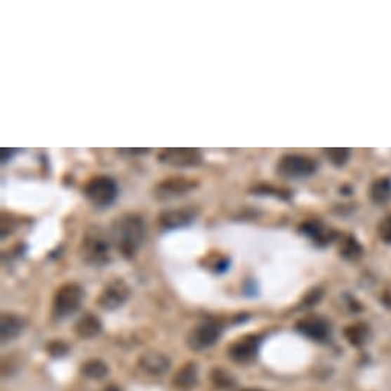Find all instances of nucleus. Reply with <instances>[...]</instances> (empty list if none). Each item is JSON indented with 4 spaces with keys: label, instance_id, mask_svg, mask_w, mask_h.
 <instances>
[{
    "label": "nucleus",
    "instance_id": "nucleus-12",
    "mask_svg": "<svg viewBox=\"0 0 391 391\" xmlns=\"http://www.w3.org/2000/svg\"><path fill=\"white\" fill-rule=\"evenodd\" d=\"M195 183L185 178H171L164 180L163 183L157 186L155 189V197L158 198H172V197H180L189 192L190 189H194Z\"/></svg>",
    "mask_w": 391,
    "mask_h": 391
},
{
    "label": "nucleus",
    "instance_id": "nucleus-11",
    "mask_svg": "<svg viewBox=\"0 0 391 391\" xmlns=\"http://www.w3.org/2000/svg\"><path fill=\"white\" fill-rule=\"evenodd\" d=\"M107 255V243L100 237H88L83 243V256L91 264L100 265L106 263Z\"/></svg>",
    "mask_w": 391,
    "mask_h": 391
},
{
    "label": "nucleus",
    "instance_id": "nucleus-26",
    "mask_svg": "<svg viewBox=\"0 0 391 391\" xmlns=\"http://www.w3.org/2000/svg\"><path fill=\"white\" fill-rule=\"evenodd\" d=\"M102 391H121L119 387H115V385H110V387H106L103 388Z\"/></svg>",
    "mask_w": 391,
    "mask_h": 391
},
{
    "label": "nucleus",
    "instance_id": "nucleus-3",
    "mask_svg": "<svg viewBox=\"0 0 391 391\" xmlns=\"http://www.w3.org/2000/svg\"><path fill=\"white\" fill-rule=\"evenodd\" d=\"M83 290L79 284H65L62 286L54 296L53 312L57 318H68L74 314L81 304Z\"/></svg>",
    "mask_w": 391,
    "mask_h": 391
},
{
    "label": "nucleus",
    "instance_id": "nucleus-19",
    "mask_svg": "<svg viewBox=\"0 0 391 391\" xmlns=\"http://www.w3.org/2000/svg\"><path fill=\"white\" fill-rule=\"evenodd\" d=\"M369 333H370V330L367 326H365V324L357 322V324H353V326H350V327H347L345 338L348 339V343H350L352 345L359 347L369 339Z\"/></svg>",
    "mask_w": 391,
    "mask_h": 391
},
{
    "label": "nucleus",
    "instance_id": "nucleus-24",
    "mask_svg": "<svg viewBox=\"0 0 391 391\" xmlns=\"http://www.w3.org/2000/svg\"><path fill=\"white\" fill-rule=\"evenodd\" d=\"M379 237L385 241V243H391V215L380 223L379 226Z\"/></svg>",
    "mask_w": 391,
    "mask_h": 391
},
{
    "label": "nucleus",
    "instance_id": "nucleus-7",
    "mask_svg": "<svg viewBox=\"0 0 391 391\" xmlns=\"http://www.w3.org/2000/svg\"><path fill=\"white\" fill-rule=\"evenodd\" d=\"M158 160L164 164L177 166V168H189V166H197L201 163V154L197 149L171 147L163 149L160 155H158Z\"/></svg>",
    "mask_w": 391,
    "mask_h": 391
},
{
    "label": "nucleus",
    "instance_id": "nucleus-5",
    "mask_svg": "<svg viewBox=\"0 0 391 391\" xmlns=\"http://www.w3.org/2000/svg\"><path fill=\"white\" fill-rule=\"evenodd\" d=\"M221 326L215 321H206L198 324L195 329L190 330L187 336V344L195 352L206 350V348L212 347L218 338L221 336Z\"/></svg>",
    "mask_w": 391,
    "mask_h": 391
},
{
    "label": "nucleus",
    "instance_id": "nucleus-22",
    "mask_svg": "<svg viewBox=\"0 0 391 391\" xmlns=\"http://www.w3.org/2000/svg\"><path fill=\"white\" fill-rule=\"evenodd\" d=\"M326 154L329 160L336 166H343L348 160V157H350V151H348V149H340V147L326 149Z\"/></svg>",
    "mask_w": 391,
    "mask_h": 391
},
{
    "label": "nucleus",
    "instance_id": "nucleus-6",
    "mask_svg": "<svg viewBox=\"0 0 391 391\" xmlns=\"http://www.w3.org/2000/svg\"><path fill=\"white\" fill-rule=\"evenodd\" d=\"M131 295V289L126 282L121 279H115L111 284H107L105 290L100 293L97 304L103 310H117L124 303L128 301Z\"/></svg>",
    "mask_w": 391,
    "mask_h": 391
},
{
    "label": "nucleus",
    "instance_id": "nucleus-20",
    "mask_svg": "<svg viewBox=\"0 0 391 391\" xmlns=\"http://www.w3.org/2000/svg\"><path fill=\"white\" fill-rule=\"evenodd\" d=\"M81 373L89 379H103L107 374V365L100 359L88 361L81 367Z\"/></svg>",
    "mask_w": 391,
    "mask_h": 391
},
{
    "label": "nucleus",
    "instance_id": "nucleus-16",
    "mask_svg": "<svg viewBox=\"0 0 391 391\" xmlns=\"http://www.w3.org/2000/svg\"><path fill=\"white\" fill-rule=\"evenodd\" d=\"M301 229H303V234L310 237L314 243H318V244H327L333 238H335V232H333L331 229H327L326 226H322V223H319V221L305 223Z\"/></svg>",
    "mask_w": 391,
    "mask_h": 391
},
{
    "label": "nucleus",
    "instance_id": "nucleus-25",
    "mask_svg": "<svg viewBox=\"0 0 391 391\" xmlns=\"http://www.w3.org/2000/svg\"><path fill=\"white\" fill-rule=\"evenodd\" d=\"M48 352L53 356H63L68 353V345L63 344L62 340H54V343L48 345Z\"/></svg>",
    "mask_w": 391,
    "mask_h": 391
},
{
    "label": "nucleus",
    "instance_id": "nucleus-15",
    "mask_svg": "<svg viewBox=\"0 0 391 391\" xmlns=\"http://www.w3.org/2000/svg\"><path fill=\"white\" fill-rule=\"evenodd\" d=\"M102 329H103L102 321H100L97 316L91 314V313L81 316L76 324V333L83 339L95 338L98 333L102 331Z\"/></svg>",
    "mask_w": 391,
    "mask_h": 391
},
{
    "label": "nucleus",
    "instance_id": "nucleus-23",
    "mask_svg": "<svg viewBox=\"0 0 391 391\" xmlns=\"http://www.w3.org/2000/svg\"><path fill=\"white\" fill-rule=\"evenodd\" d=\"M212 379L215 382V385H218V387H223V388H226V387H234L235 385V379L234 376H232L230 373H227L226 370H213L212 373Z\"/></svg>",
    "mask_w": 391,
    "mask_h": 391
},
{
    "label": "nucleus",
    "instance_id": "nucleus-13",
    "mask_svg": "<svg viewBox=\"0 0 391 391\" xmlns=\"http://www.w3.org/2000/svg\"><path fill=\"white\" fill-rule=\"evenodd\" d=\"M194 212L190 209H177V211H168L160 215V226L163 229H178L183 226H187L194 221Z\"/></svg>",
    "mask_w": 391,
    "mask_h": 391
},
{
    "label": "nucleus",
    "instance_id": "nucleus-2",
    "mask_svg": "<svg viewBox=\"0 0 391 391\" xmlns=\"http://www.w3.org/2000/svg\"><path fill=\"white\" fill-rule=\"evenodd\" d=\"M83 194L97 207L111 206L119 195V187L110 177H95L85 186Z\"/></svg>",
    "mask_w": 391,
    "mask_h": 391
},
{
    "label": "nucleus",
    "instance_id": "nucleus-8",
    "mask_svg": "<svg viewBox=\"0 0 391 391\" xmlns=\"http://www.w3.org/2000/svg\"><path fill=\"white\" fill-rule=\"evenodd\" d=\"M260 344H261V338L258 335H246L243 338L237 339L235 343L229 347L230 359L241 364H247L253 361L258 354V350H260Z\"/></svg>",
    "mask_w": 391,
    "mask_h": 391
},
{
    "label": "nucleus",
    "instance_id": "nucleus-14",
    "mask_svg": "<svg viewBox=\"0 0 391 391\" xmlns=\"http://www.w3.org/2000/svg\"><path fill=\"white\" fill-rule=\"evenodd\" d=\"M25 322L19 314L13 313H5L2 314V339L4 343L8 340H13L15 338L20 336V333L23 331Z\"/></svg>",
    "mask_w": 391,
    "mask_h": 391
},
{
    "label": "nucleus",
    "instance_id": "nucleus-9",
    "mask_svg": "<svg viewBox=\"0 0 391 391\" xmlns=\"http://www.w3.org/2000/svg\"><path fill=\"white\" fill-rule=\"evenodd\" d=\"M296 329L301 335L310 338L313 340H319V343L321 340H326L330 335L329 322L324 318H321V316H316V314L305 316V318L299 319L296 324Z\"/></svg>",
    "mask_w": 391,
    "mask_h": 391
},
{
    "label": "nucleus",
    "instance_id": "nucleus-27",
    "mask_svg": "<svg viewBox=\"0 0 391 391\" xmlns=\"http://www.w3.org/2000/svg\"><path fill=\"white\" fill-rule=\"evenodd\" d=\"M244 391H263V390H258V388H247Z\"/></svg>",
    "mask_w": 391,
    "mask_h": 391
},
{
    "label": "nucleus",
    "instance_id": "nucleus-17",
    "mask_svg": "<svg viewBox=\"0 0 391 391\" xmlns=\"http://www.w3.org/2000/svg\"><path fill=\"white\" fill-rule=\"evenodd\" d=\"M197 380H198L197 364L189 362L185 365V367L178 370L175 378H173V384H175V387H178V388L189 390L197 384Z\"/></svg>",
    "mask_w": 391,
    "mask_h": 391
},
{
    "label": "nucleus",
    "instance_id": "nucleus-21",
    "mask_svg": "<svg viewBox=\"0 0 391 391\" xmlns=\"http://www.w3.org/2000/svg\"><path fill=\"white\" fill-rule=\"evenodd\" d=\"M340 252H343V256L348 258V260H356V258L361 256L362 247L354 238L348 237L343 243V246H340Z\"/></svg>",
    "mask_w": 391,
    "mask_h": 391
},
{
    "label": "nucleus",
    "instance_id": "nucleus-18",
    "mask_svg": "<svg viewBox=\"0 0 391 391\" xmlns=\"http://www.w3.org/2000/svg\"><path fill=\"white\" fill-rule=\"evenodd\" d=\"M370 197L374 203L385 204L391 199V180L379 178L370 187Z\"/></svg>",
    "mask_w": 391,
    "mask_h": 391
},
{
    "label": "nucleus",
    "instance_id": "nucleus-4",
    "mask_svg": "<svg viewBox=\"0 0 391 391\" xmlns=\"http://www.w3.org/2000/svg\"><path fill=\"white\" fill-rule=\"evenodd\" d=\"M314 160L307 155H284L278 161V173L287 178H304L316 171Z\"/></svg>",
    "mask_w": 391,
    "mask_h": 391
},
{
    "label": "nucleus",
    "instance_id": "nucleus-1",
    "mask_svg": "<svg viewBox=\"0 0 391 391\" xmlns=\"http://www.w3.org/2000/svg\"><path fill=\"white\" fill-rule=\"evenodd\" d=\"M145 223L140 216L124 215L112 224V239L119 251L126 256H134L145 238Z\"/></svg>",
    "mask_w": 391,
    "mask_h": 391
},
{
    "label": "nucleus",
    "instance_id": "nucleus-10",
    "mask_svg": "<svg viewBox=\"0 0 391 391\" xmlns=\"http://www.w3.org/2000/svg\"><path fill=\"white\" fill-rule=\"evenodd\" d=\"M138 365L143 369L146 373L152 374V376H161L171 367V361L168 356L158 352H149L140 356Z\"/></svg>",
    "mask_w": 391,
    "mask_h": 391
}]
</instances>
